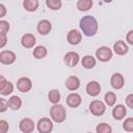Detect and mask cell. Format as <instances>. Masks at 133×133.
Returning <instances> with one entry per match:
<instances>
[{"label":"cell","instance_id":"36","mask_svg":"<svg viewBox=\"0 0 133 133\" xmlns=\"http://www.w3.org/2000/svg\"><path fill=\"white\" fill-rule=\"evenodd\" d=\"M5 15H6V8H5V6H4V5L0 4V18L4 17Z\"/></svg>","mask_w":133,"mask_h":133},{"label":"cell","instance_id":"7","mask_svg":"<svg viewBox=\"0 0 133 133\" xmlns=\"http://www.w3.org/2000/svg\"><path fill=\"white\" fill-rule=\"evenodd\" d=\"M16 60V54L11 51H2L0 53V62L3 64H11Z\"/></svg>","mask_w":133,"mask_h":133},{"label":"cell","instance_id":"29","mask_svg":"<svg viewBox=\"0 0 133 133\" xmlns=\"http://www.w3.org/2000/svg\"><path fill=\"white\" fill-rule=\"evenodd\" d=\"M123 127H124V129H125L126 131L132 132V131H133V118H132V117L127 118V119L124 122Z\"/></svg>","mask_w":133,"mask_h":133},{"label":"cell","instance_id":"11","mask_svg":"<svg viewBox=\"0 0 133 133\" xmlns=\"http://www.w3.org/2000/svg\"><path fill=\"white\" fill-rule=\"evenodd\" d=\"M81 33L76 30V29H72L69 33H68V42L72 45H78L81 42Z\"/></svg>","mask_w":133,"mask_h":133},{"label":"cell","instance_id":"25","mask_svg":"<svg viewBox=\"0 0 133 133\" xmlns=\"http://www.w3.org/2000/svg\"><path fill=\"white\" fill-rule=\"evenodd\" d=\"M97 133H111V127L106 123H101L96 128Z\"/></svg>","mask_w":133,"mask_h":133},{"label":"cell","instance_id":"2","mask_svg":"<svg viewBox=\"0 0 133 133\" xmlns=\"http://www.w3.org/2000/svg\"><path fill=\"white\" fill-rule=\"evenodd\" d=\"M50 115L52 117V119L56 123H62L65 117H66V114H65V109L62 105H58V104H55L51 107L50 109Z\"/></svg>","mask_w":133,"mask_h":133},{"label":"cell","instance_id":"35","mask_svg":"<svg viewBox=\"0 0 133 133\" xmlns=\"http://www.w3.org/2000/svg\"><path fill=\"white\" fill-rule=\"evenodd\" d=\"M127 41H128V43L129 44H133V31L132 30H130L129 32H128V34H127Z\"/></svg>","mask_w":133,"mask_h":133},{"label":"cell","instance_id":"19","mask_svg":"<svg viewBox=\"0 0 133 133\" xmlns=\"http://www.w3.org/2000/svg\"><path fill=\"white\" fill-rule=\"evenodd\" d=\"M7 104H8V106H9L11 109L18 110V109L21 107V105H22V101H21V99H20L19 97L12 96V97H10L9 100L7 101Z\"/></svg>","mask_w":133,"mask_h":133},{"label":"cell","instance_id":"8","mask_svg":"<svg viewBox=\"0 0 133 133\" xmlns=\"http://www.w3.org/2000/svg\"><path fill=\"white\" fill-rule=\"evenodd\" d=\"M78 62H79V55H78V53H76V52H69V53L65 54V56H64V63L68 66L73 68Z\"/></svg>","mask_w":133,"mask_h":133},{"label":"cell","instance_id":"28","mask_svg":"<svg viewBox=\"0 0 133 133\" xmlns=\"http://www.w3.org/2000/svg\"><path fill=\"white\" fill-rule=\"evenodd\" d=\"M12 90H14V85H12V83L9 82V81H7L6 84L4 85V87L0 90V94H2L3 96H7V95L11 94Z\"/></svg>","mask_w":133,"mask_h":133},{"label":"cell","instance_id":"26","mask_svg":"<svg viewBox=\"0 0 133 133\" xmlns=\"http://www.w3.org/2000/svg\"><path fill=\"white\" fill-rule=\"evenodd\" d=\"M46 4L49 8L53 9V10H56V9H59L60 6H61V1L60 0H47L46 1Z\"/></svg>","mask_w":133,"mask_h":133},{"label":"cell","instance_id":"30","mask_svg":"<svg viewBox=\"0 0 133 133\" xmlns=\"http://www.w3.org/2000/svg\"><path fill=\"white\" fill-rule=\"evenodd\" d=\"M8 30H9V24L6 21H0V33L6 34Z\"/></svg>","mask_w":133,"mask_h":133},{"label":"cell","instance_id":"38","mask_svg":"<svg viewBox=\"0 0 133 133\" xmlns=\"http://www.w3.org/2000/svg\"><path fill=\"white\" fill-rule=\"evenodd\" d=\"M88 133H90V132H88Z\"/></svg>","mask_w":133,"mask_h":133},{"label":"cell","instance_id":"21","mask_svg":"<svg viewBox=\"0 0 133 133\" xmlns=\"http://www.w3.org/2000/svg\"><path fill=\"white\" fill-rule=\"evenodd\" d=\"M23 6L28 11H34L36 10L38 6V1L37 0H25L23 2Z\"/></svg>","mask_w":133,"mask_h":133},{"label":"cell","instance_id":"22","mask_svg":"<svg viewBox=\"0 0 133 133\" xmlns=\"http://www.w3.org/2000/svg\"><path fill=\"white\" fill-rule=\"evenodd\" d=\"M92 6V1L91 0H79L77 2V7L81 11H86Z\"/></svg>","mask_w":133,"mask_h":133},{"label":"cell","instance_id":"14","mask_svg":"<svg viewBox=\"0 0 133 133\" xmlns=\"http://www.w3.org/2000/svg\"><path fill=\"white\" fill-rule=\"evenodd\" d=\"M21 43H22V46L25 48H32L35 45V36L30 33L24 34L22 36Z\"/></svg>","mask_w":133,"mask_h":133},{"label":"cell","instance_id":"9","mask_svg":"<svg viewBox=\"0 0 133 133\" xmlns=\"http://www.w3.org/2000/svg\"><path fill=\"white\" fill-rule=\"evenodd\" d=\"M20 130L24 133H30L34 130V123L30 118H23L20 122Z\"/></svg>","mask_w":133,"mask_h":133},{"label":"cell","instance_id":"13","mask_svg":"<svg viewBox=\"0 0 133 133\" xmlns=\"http://www.w3.org/2000/svg\"><path fill=\"white\" fill-rule=\"evenodd\" d=\"M65 86L70 90H76V89H78V87L80 86V80H79V78L76 77V76H70V77H68V79L65 81Z\"/></svg>","mask_w":133,"mask_h":133},{"label":"cell","instance_id":"5","mask_svg":"<svg viewBox=\"0 0 133 133\" xmlns=\"http://www.w3.org/2000/svg\"><path fill=\"white\" fill-rule=\"evenodd\" d=\"M96 56L101 61H108L112 57V52L108 47H100L96 52Z\"/></svg>","mask_w":133,"mask_h":133},{"label":"cell","instance_id":"10","mask_svg":"<svg viewBox=\"0 0 133 133\" xmlns=\"http://www.w3.org/2000/svg\"><path fill=\"white\" fill-rule=\"evenodd\" d=\"M86 91H87V94H88L89 96L96 97V96H98V95L100 94V91H101V86H100V84H99L97 81H90V82H88L87 85H86Z\"/></svg>","mask_w":133,"mask_h":133},{"label":"cell","instance_id":"4","mask_svg":"<svg viewBox=\"0 0 133 133\" xmlns=\"http://www.w3.org/2000/svg\"><path fill=\"white\" fill-rule=\"evenodd\" d=\"M53 129V124L50 118L43 117L37 123V130L39 133H50Z\"/></svg>","mask_w":133,"mask_h":133},{"label":"cell","instance_id":"1","mask_svg":"<svg viewBox=\"0 0 133 133\" xmlns=\"http://www.w3.org/2000/svg\"><path fill=\"white\" fill-rule=\"evenodd\" d=\"M80 28L86 36H92L98 30V22L91 16H85L80 20Z\"/></svg>","mask_w":133,"mask_h":133},{"label":"cell","instance_id":"32","mask_svg":"<svg viewBox=\"0 0 133 133\" xmlns=\"http://www.w3.org/2000/svg\"><path fill=\"white\" fill-rule=\"evenodd\" d=\"M8 107L7 101L5 99H1L0 98V112H4Z\"/></svg>","mask_w":133,"mask_h":133},{"label":"cell","instance_id":"17","mask_svg":"<svg viewBox=\"0 0 133 133\" xmlns=\"http://www.w3.org/2000/svg\"><path fill=\"white\" fill-rule=\"evenodd\" d=\"M126 113H127V111H126L125 106L124 105H121V104L119 105H116L113 108V110H112V115H113V117L115 119H122L126 115Z\"/></svg>","mask_w":133,"mask_h":133},{"label":"cell","instance_id":"34","mask_svg":"<svg viewBox=\"0 0 133 133\" xmlns=\"http://www.w3.org/2000/svg\"><path fill=\"white\" fill-rule=\"evenodd\" d=\"M126 103L130 108H133V95L130 94L127 98H126Z\"/></svg>","mask_w":133,"mask_h":133},{"label":"cell","instance_id":"12","mask_svg":"<svg viewBox=\"0 0 133 133\" xmlns=\"http://www.w3.org/2000/svg\"><path fill=\"white\" fill-rule=\"evenodd\" d=\"M111 85H112V87L113 88H115V89H119V88H122L123 86H124V77H123V75H121L119 73H115V74H113L112 75V77H111Z\"/></svg>","mask_w":133,"mask_h":133},{"label":"cell","instance_id":"24","mask_svg":"<svg viewBox=\"0 0 133 133\" xmlns=\"http://www.w3.org/2000/svg\"><path fill=\"white\" fill-rule=\"evenodd\" d=\"M48 97H49L50 102L53 103L54 105L57 104V103L59 102V100H60V94H59V91H58L57 89H52V90L49 92Z\"/></svg>","mask_w":133,"mask_h":133},{"label":"cell","instance_id":"23","mask_svg":"<svg viewBox=\"0 0 133 133\" xmlns=\"http://www.w3.org/2000/svg\"><path fill=\"white\" fill-rule=\"evenodd\" d=\"M46 55H47V50H46V48L43 47V46H37V47H35V49L33 50V56H34L35 58H37V59H42V58H44Z\"/></svg>","mask_w":133,"mask_h":133},{"label":"cell","instance_id":"18","mask_svg":"<svg viewBox=\"0 0 133 133\" xmlns=\"http://www.w3.org/2000/svg\"><path fill=\"white\" fill-rule=\"evenodd\" d=\"M113 50L118 55H125L128 52V47L123 41H118L113 45Z\"/></svg>","mask_w":133,"mask_h":133},{"label":"cell","instance_id":"31","mask_svg":"<svg viewBox=\"0 0 133 133\" xmlns=\"http://www.w3.org/2000/svg\"><path fill=\"white\" fill-rule=\"evenodd\" d=\"M8 124L6 121L1 119L0 121V133H6L8 131Z\"/></svg>","mask_w":133,"mask_h":133},{"label":"cell","instance_id":"6","mask_svg":"<svg viewBox=\"0 0 133 133\" xmlns=\"http://www.w3.org/2000/svg\"><path fill=\"white\" fill-rule=\"evenodd\" d=\"M17 87L20 91L22 92H27L31 89L32 87V83H31V80L27 77H22L18 80L17 82Z\"/></svg>","mask_w":133,"mask_h":133},{"label":"cell","instance_id":"20","mask_svg":"<svg viewBox=\"0 0 133 133\" xmlns=\"http://www.w3.org/2000/svg\"><path fill=\"white\" fill-rule=\"evenodd\" d=\"M82 65L85 68V69H92L95 65H96V59L90 56V55H86L82 58Z\"/></svg>","mask_w":133,"mask_h":133},{"label":"cell","instance_id":"37","mask_svg":"<svg viewBox=\"0 0 133 133\" xmlns=\"http://www.w3.org/2000/svg\"><path fill=\"white\" fill-rule=\"evenodd\" d=\"M6 82H7V81H6V79H5L3 76H0V90L4 87V85L6 84Z\"/></svg>","mask_w":133,"mask_h":133},{"label":"cell","instance_id":"16","mask_svg":"<svg viewBox=\"0 0 133 133\" xmlns=\"http://www.w3.org/2000/svg\"><path fill=\"white\" fill-rule=\"evenodd\" d=\"M51 23L47 20H43V21H39L38 24H37V31L41 33V34H48L51 30Z\"/></svg>","mask_w":133,"mask_h":133},{"label":"cell","instance_id":"15","mask_svg":"<svg viewBox=\"0 0 133 133\" xmlns=\"http://www.w3.org/2000/svg\"><path fill=\"white\" fill-rule=\"evenodd\" d=\"M66 103L70 107H78L81 104V97L78 94H71L66 98Z\"/></svg>","mask_w":133,"mask_h":133},{"label":"cell","instance_id":"3","mask_svg":"<svg viewBox=\"0 0 133 133\" xmlns=\"http://www.w3.org/2000/svg\"><path fill=\"white\" fill-rule=\"evenodd\" d=\"M105 105L103 102L101 101H98V100H95L92 101L90 104H89V111L94 114V115H97V116H100L102 115L104 112H105Z\"/></svg>","mask_w":133,"mask_h":133},{"label":"cell","instance_id":"33","mask_svg":"<svg viewBox=\"0 0 133 133\" xmlns=\"http://www.w3.org/2000/svg\"><path fill=\"white\" fill-rule=\"evenodd\" d=\"M7 43V36L4 33H0V48H3Z\"/></svg>","mask_w":133,"mask_h":133},{"label":"cell","instance_id":"27","mask_svg":"<svg viewBox=\"0 0 133 133\" xmlns=\"http://www.w3.org/2000/svg\"><path fill=\"white\" fill-rule=\"evenodd\" d=\"M115 101H116V97H115V95L113 92L108 91L105 95V102H106V104L108 106H113L114 103H115Z\"/></svg>","mask_w":133,"mask_h":133}]
</instances>
